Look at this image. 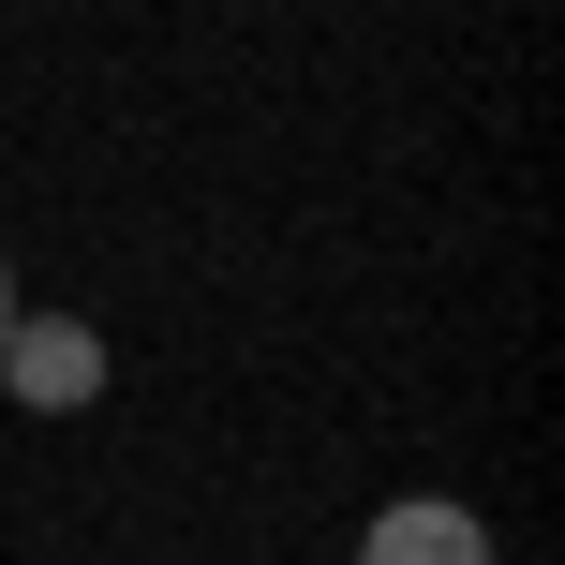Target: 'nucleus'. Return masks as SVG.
I'll return each mask as SVG.
<instances>
[{"label": "nucleus", "mask_w": 565, "mask_h": 565, "mask_svg": "<svg viewBox=\"0 0 565 565\" xmlns=\"http://www.w3.org/2000/svg\"><path fill=\"white\" fill-rule=\"evenodd\" d=\"M0 387H15L30 417L105 402V328H75V312H15V328H0Z\"/></svg>", "instance_id": "f257e3e1"}, {"label": "nucleus", "mask_w": 565, "mask_h": 565, "mask_svg": "<svg viewBox=\"0 0 565 565\" xmlns=\"http://www.w3.org/2000/svg\"><path fill=\"white\" fill-rule=\"evenodd\" d=\"M15 312H30V298H15V268H0V328H15Z\"/></svg>", "instance_id": "7ed1b4c3"}, {"label": "nucleus", "mask_w": 565, "mask_h": 565, "mask_svg": "<svg viewBox=\"0 0 565 565\" xmlns=\"http://www.w3.org/2000/svg\"><path fill=\"white\" fill-rule=\"evenodd\" d=\"M358 565H491V521L447 507V491H402V507H372Z\"/></svg>", "instance_id": "f03ea898"}]
</instances>
